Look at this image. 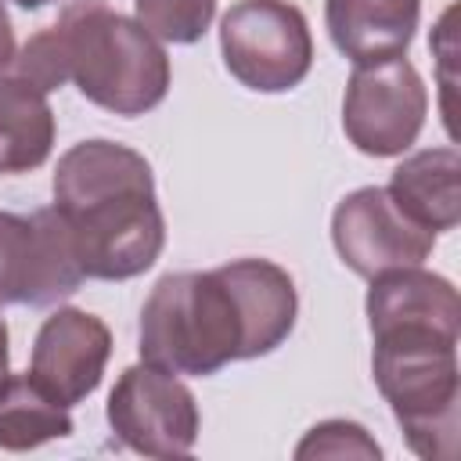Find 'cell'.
Returning a JSON list of instances; mask_svg holds the SVG:
<instances>
[{"mask_svg":"<svg viewBox=\"0 0 461 461\" xmlns=\"http://www.w3.org/2000/svg\"><path fill=\"white\" fill-rule=\"evenodd\" d=\"M50 191L86 277L130 281L162 256L166 220L140 151L104 137L79 140L58 158Z\"/></svg>","mask_w":461,"mask_h":461,"instance_id":"6da1fadb","label":"cell"},{"mask_svg":"<svg viewBox=\"0 0 461 461\" xmlns=\"http://www.w3.org/2000/svg\"><path fill=\"white\" fill-rule=\"evenodd\" d=\"M140 360L173 375H216L249 360V328L223 267L166 274L140 306Z\"/></svg>","mask_w":461,"mask_h":461,"instance_id":"7a4b0ae2","label":"cell"},{"mask_svg":"<svg viewBox=\"0 0 461 461\" xmlns=\"http://www.w3.org/2000/svg\"><path fill=\"white\" fill-rule=\"evenodd\" d=\"M65 54L68 83L112 115H144L158 108L169 94V58L166 47L137 22L101 0H76L54 22Z\"/></svg>","mask_w":461,"mask_h":461,"instance_id":"3957f363","label":"cell"},{"mask_svg":"<svg viewBox=\"0 0 461 461\" xmlns=\"http://www.w3.org/2000/svg\"><path fill=\"white\" fill-rule=\"evenodd\" d=\"M371 375L407 447L425 461L457 457L461 371L457 335L447 331H385L375 335Z\"/></svg>","mask_w":461,"mask_h":461,"instance_id":"277c9868","label":"cell"},{"mask_svg":"<svg viewBox=\"0 0 461 461\" xmlns=\"http://www.w3.org/2000/svg\"><path fill=\"white\" fill-rule=\"evenodd\" d=\"M227 72L256 94H285L310 76L313 36L306 14L288 0H238L220 18Z\"/></svg>","mask_w":461,"mask_h":461,"instance_id":"5b68a950","label":"cell"},{"mask_svg":"<svg viewBox=\"0 0 461 461\" xmlns=\"http://www.w3.org/2000/svg\"><path fill=\"white\" fill-rule=\"evenodd\" d=\"M429 115V90L418 68L400 58L353 65L342 97V130L360 155H403Z\"/></svg>","mask_w":461,"mask_h":461,"instance_id":"8992f818","label":"cell"},{"mask_svg":"<svg viewBox=\"0 0 461 461\" xmlns=\"http://www.w3.org/2000/svg\"><path fill=\"white\" fill-rule=\"evenodd\" d=\"M108 425L115 439L144 457H184L198 439L194 393L148 360L126 367L108 393Z\"/></svg>","mask_w":461,"mask_h":461,"instance_id":"52a82bcc","label":"cell"},{"mask_svg":"<svg viewBox=\"0 0 461 461\" xmlns=\"http://www.w3.org/2000/svg\"><path fill=\"white\" fill-rule=\"evenodd\" d=\"M86 281L58 209L0 212V306H54Z\"/></svg>","mask_w":461,"mask_h":461,"instance_id":"ba28073f","label":"cell"},{"mask_svg":"<svg viewBox=\"0 0 461 461\" xmlns=\"http://www.w3.org/2000/svg\"><path fill=\"white\" fill-rule=\"evenodd\" d=\"M331 241L339 259L367 281L396 267H418L436 249V234L414 223L385 187L349 191L331 212Z\"/></svg>","mask_w":461,"mask_h":461,"instance_id":"9c48e42d","label":"cell"},{"mask_svg":"<svg viewBox=\"0 0 461 461\" xmlns=\"http://www.w3.org/2000/svg\"><path fill=\"white\" fill-rule=\"evenodd\" d=\"M108 357V324L79 306H58L36 331L29 378L61 407H76L101 385Z\"/></svg>","mask_w":461,"mask_h":461,"instance_id":"30bf717a","label":"cell"},{"mask_svg":"<svg viewBox=\"0 0 461 461\" xmlns=\"http://www.w3.org/2000/svg\"><path fill=\"white\" fill-rule=\"evenodd\" d=\"M364 310L371 339L385 331H461L457 288L443 274L425 270L421 263L375 274Z\"/></svg>","mask_w":461,"mask_h":461,"instance_id":"8fae6325","label":"cell"},{"mask_svg":"<svg viewBox=\"0 0 461 461\" xmlns=\"http://www.w3.org/2000/svg\"><path fill=\"white\" fill-rule=\"evenodd\" d=\"M421 18V0H324V25L353 65L407 54Z\"/></svg>","mask_w":461,"mask_h":461,"instance_id":"7c38bea8","label":"cell"},{"mask_svg":"<svg viewBox=\"0 0 461 461\" xmlns=\"http://www.w3.org/2000/svg\"><path fill=\"white\" fill-rule=\"evenodd\" d=\"M385 191L425 230H454L461 220V158L454 148L414 151L393 169Z\"/></svg>","mask_w":461,"mask_h":461,"instance_id":"4fadbf2b","label":"cell"},{"mask_svg":"<svg viewBox=\"0 0 461 461\" xmlns=\"http://www.w3.org/2000/svg\"><path fill=\"white\" fill-rule=\"evenodd\" d=\"M54 108L43 90L25 79L0 76V173H32L54 148Z\"/></svg>","mask_w":461,"mask_h":461,"instance_id":"5bb4252c","label":"cell"},{"mask_svg":"<svg viewBox=\"0 0 461 461\" xmlns=\"http://www.w3.org/2000/svg\"><path fill=\"white\" fill-rule=\"evenodd\" d=\"M65 436H72L68 407L47 396L29 371L0 382V450H36Z\"/></svg>","mask_w":461,"mask_h":461,"instance_id":"9a60e30c","label":"cell"},{"mask_svg":"<svg viewBox=\"0 0 461 461\" xmlns=\"http://www.w3.org/2000/svg\"><path fill=\"white\" fill-rule=\"evenodd\" d=\"M133 14L158 43H198L216 18V0H133Z\"/></svg>","mask_w":461,"mask_h":461,"instance_id":"2e32d148","label":"cell"},{"mask_svg":"<svg viewBox=\"0 0 461 461\" xmlns=\"http://www.w3.org/2000/svg\"><path fill=\"white\" fill-rule=\"evenodd\" d=\"M7 76L25 79L43 94L65 86L68 83V54H65V40H61L58 25H47L36 36H29L25 47L14 50V61H11Z\"/></svg>","mask_w":461,"mask_h":461,"instance_id":"e0dca14e","label":"cell"},{"mask_svg":"<svg viewBox=\"0 0 461 461\" xmlns=\"http://www.w3.org/2000/svg\"><path fill=\"white\" fill-rule=\"evenodd\" d=\"M295 457L306 461V457H382V447L367 436L364 425L357 421H346V418H331V421H321L313 425L299 447H295Z\"/></svg>","mask_w":461,"mask_h":461,"instance_id":"ac0fdd59","label":"cell"},{"mask_svg":"<svg viewBox=\"0 0 461 461\" xmlns=\"http://www.w3.org/2000/svg\"><path fill=\"white\" fill-rule=\"evenodd\" d=\"M14 61V29H11V18H7V7L0 0V76H7Z\"/></svg>","mask_w":461,"mask_h":461,"instance_id":"d6986e66","label":"cell"},{"mask_svg":"<svg viewBox=\"0 0 461 461\" xmlns=\"http://www.w3.org/2000/svg\"><path fill=\"white\" fill-rule=\"evenodd\" d=\"M11 375V349H7V324L0 317V382Z\"/></svg>","mask_w":461,"mask_h":461,"instance_id":"ffe728a7","label":"cell"},{"mask_svg":"<svg viewBox=\"0 0 461 461\" xmlns=\"http://www.w3.org/2000/svg\"><path fill=\"white\" fill-rule=\"evenodd\" d=\"M11 4H18V7H25V11H40V7L58 4V0H11Z\"/></svg>","mask_w":461,"mask_h":461,"instance_id":"44dd1931","label":"cell"}]
</instances>
